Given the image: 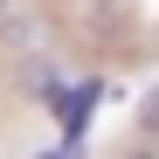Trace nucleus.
Instances as JSON below:
<instances>
[{
  "instance_id": "2",
  "label": "nucleus",
  "mask_w": 159,
  "mask_h": 159,
  "mask_svg": "<svg viewBox=\"0 0 159 159\" xmlns=\"http://www.w3.org/2000/svg\"><path fill=\"white\" fill-rule=\"evenodd\" d=\"M42 159H76V145H56V152H42Z\"/></svg>"
},
{
  "instance_id": "1",
  "label": "nucleus",
  "mask_w": 159,
  "mask_h": 159,
  "mask_svg": "<svg viewBox=\"0 0 159 159\" xmlns=\"http://www.w3.org/2000/svg\"><path fill=\"white\" fill-rule=\"evenodd\" d=\"M97 97H104V83H69V90H48V111L62 118V145H83V131H90V118H97Z\"/></svg>"
},
{
  "instance_id": "3",
  "label": "nucleus",
  "mask_w": 159,
  "mask_h": 159,
  "mask_svg": "<svg viewBox=\"0 0 159 159\" xmlns=\"http://www.w3.org/2000/svg\"><path fill=\"white\" fill-rule=\"evenodd\" d=\"M131 159H152V152H131Z\"/></svg>"
}]
</instances>
